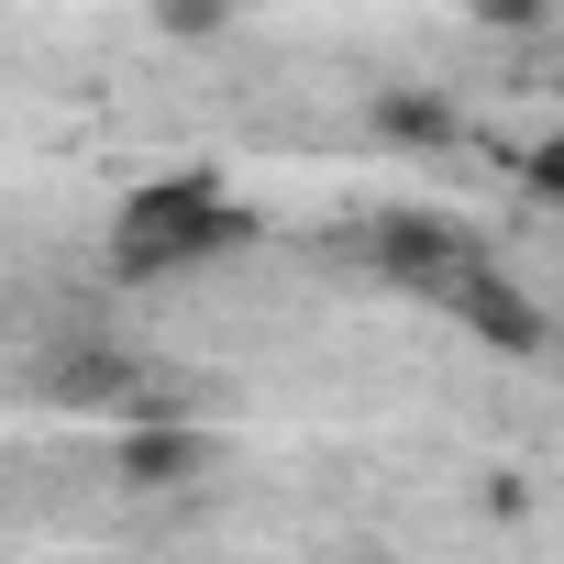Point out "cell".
<instances>
[{
  "mask_svg": "<svg viewBox=\"0 0 564 564\" xmlns=\"http://www.w3.org/2000/svg\"><path fill=\"white\" fill-rule=\"evenodd\" d=\"M553 111H564V78H553Z\"/></svg>",
  "mask_w": 564,
  "mask_h": 564,
  "instance_id": "30bf717a",
  "label": "cell"
},
{
  "mask_svg": "<svg viewBox=\"0 0 564 564\" xmlns=\"http://www.w3.org/2000/svg\"><path fill=\"white\" fill-rule=\"evenodd\" d=\"M520 188H531V199H564V122H553L531 155H520Z\"/></svg>",
  "mask_w": 564,
  "mask_h": 564,
  "instance_id": "ba28073f",
  "label": "cell"
},
{
  "mask_svg": "<svg viewBox=\"0 0 564 564\" xmlns=\"http://www.w3.org/2000/svg\"><path fill=\"white\" fill-rule=\"evenodd\" d=\"M465 12H476L487 34H542V23H553V0H465Z\"/></svg>",
  "mask_w": 564,
  "mask_h": 564,
  "instance_id": "9c48e42d",
  "label": "cell"
},
{
  "mask_svg": "<svg viewBox=\"0 0 564 564\" xmlns=\"http://www.w3.org/2000/svg\"><path fill=\"white\" fill-rule=\"evenodd\" d=\"M243 243H254V199H232L221 166H177V177H144L111 210L100 265L122 276V289H166V276H199V265H221Z\"/></svg>",
  "mask_w": 564,
  "mask_h": 564,
  "instance_id": "6da1fadb",
  "label": "cell"
},
{
  "mask_svg": "<svg viewBox=\"0 0 564 564\" xmlns=\"http://www.w3.org/2000/svg\"><path fill=\"white\" fill-rule=\"evenodd\" d=\"M210 465H221V443H210L188 410H144V421H122V443H111V476L144 487V498H177V487H199Z\"/></svg>",
  "mask_w": 564,
  "mask_h": 564,
  "instance_id": "3957f363",
  "label": "cell"
},
{
  "mask_svg": "<svg viewBox=\"0 0 564 564\" xmlns=\"http://www.w3.org/2000/svg\"><path fill=\"white\" fill-rule=\"evenodd\" d=\"M366 254H377V276L388 289H410V300H454V276H476L487 265V243L454 221V210H388L377 232H366Z\"/></svg>",
  "mask_w": 564,
  "mask_h": 564,
  "instance_id": "7a4b0ae2",
  "label": "cell"
},
{
  "mask_svg": "<svg viewBox=\"0 0 564 564\" xmlns=\"http://www.w3.org/2000/svg\"><path fill=\"white\" fill-rule=\"evenodd\" d=\"M144 12H155V34L210 45V34H232V23H243V0H144Z\"/></svg>",
  "mask_w": 564,
  "mask_h": 564,
  "instance_id": "52a82bcc",
  "label": "cell"
},
{
  "mask_svg": "<svg viewBox=\"0 0 564 564\" xmlns=\"http://www.w3.org/2000/svg\"><path fill=\"white\" fill-rule=\"evenodd\" d=\"M34 388L67 399V410H122V421H144V377H133L122 355H56Z\"/></svg>",
  "mask_w": 564,
  "mask_h": 564,
  "instance_id": "8992f818",
  "label": "cell"
},
{
  "mask_svg": "<svg viewBox=\"0 0 564 564\" xmlns=\"http://www.w3.org/2000/svg\"><path fill=\"white\" fill-rule=\"evenodd\" d=\"M366 133L399 144V155H443V144H465V111L443 89H377L366 100Z\"/></svg>",
  "mask_w": 564,
  "mask_h": 564,
  "instance_id": "5b68a950",
  "label": "cell"
},
{
  "mask_svg": "<svg viewBox=\"0 0 564 564\" xmlns=\"http://www.w3.org/2000/svg\"><path fill=\"white\" fill-rule=\"evenodd\" d=\"M443 322L465 333V344H487V355H542L553 344V322H542V300L520 289V276L487 254L476 276H454V300H443Z\"/></svg>",
  "mask_w": 564,
  "mask_h": 564,
  "instance_id": "277c9868",
  "label": "cell"
}]
</instances>
